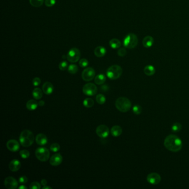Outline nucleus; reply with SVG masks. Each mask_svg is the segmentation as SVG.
Masks as SVG:
<instances>
[{"instance_id": "1", "label": "nucleus", "mask_w": 189, "mask_h": 189, "mask_svg": "<svg viewBox=\"0 0 189 189\" xmlns=\"http://www.w3.org/2000/svg\"><path fill=\"white\" fill-rule=\"evenodd\" d=\"M164 146L167 150L172 152H178L181 149L183 143L181 140L175 135H169L164 140Z\"/></svg>"}, {"instance_id": "2", "label": "nucleus", "mask_w": 189, "mask_h": 189, "mask_svg": "<svg viewBox=\"0 0 189 189\" xmlns=\"http://www.w3.org/2000/svg\"><path fill=\"white\" fill-rule=\"evenodd\" d=\"M19 140L23 147H29L34 144V136L31 131L24 130L20 134Z\"/></svg>"}, {"instance_id": "3", "label": "nucleus", "mask_w": 189, "mask_h": 189, "mask_svg": "<svg viewBox=\"0 0 189 189\" xmlns=\"http://www.w3.org/2000/svg\"><path fill=\"white\" fill-rule=\"evenodd\" d=\"M116 106L117 109L123 113L129 111L132 106V103L128 98L119 97L116 102Z\"/></svg>"}, {"instance_id": "4", "label": "nucleus", "mask_w": 189, "mask_h": 189, "mask_svg": "<svg viewBox=\"0 0 189 189\" xmlns=\"http://www.w3.org/2000/svg\"><path fill=\"white\" fill-rule=\"evenodd\" d=\"M122 73V67L118 65H113L108 68L106 76L110 79L116 80L121 76Z\"/></svg>"}, {"instance_id": "5", "label": "nucleus", "mask_w": 189, "mask_h": 189, "mask_svg": "<svg viewBox=\"0 0 189 189\" xmlns=\"http://www.w3.org/2000/svg\"><path fill=\"white\" fill-rule=\"evenodd\" d=\"M138 43V39L137 36L133 34H128L125 37L123 41L124 47L128 49L134 48Z\"/></svg>"}, {"instance_id": "6", "label": "nucleus", "mask_w": 189, "mask_h": 189, "mask_svg": "<svg viewBox=\"0 0 189 189\" xmlns=\"http://www.w3.org/2000/svg\"><path fill=\"white\" fill-rule=\"evenodd\" d=\"M35 155L37 159L39 160V161L45 162L48 160L50 156V153L49 150L47 148L41 147L36 149L35 151Z\"/></svg>"}, {"instance_id": "7", "label": "nucleus", "mask_w": 189, "mask_h": 189, "mask_svg": "<svg viewBox=\"0 0 189 189\" xmlns=\"http://www.w3.org/2000/svg\"><path fill=\"white\" fill-rule=\"evenodd\" d=\"M80 57V50L77 48H72L68 52L67 60L71 63H76L79 61Z\"/></svg>"}, {"instance_id": "8", "label": "nucleus", "mask_w": 189, "mask_h": 189, "mask_svg": "<svg viewBox=\"0 0 189 189\" xmlns=\"http://www.w3.org/2000/svg\"><path fill=\"white\" fill-rule=\"evenodd\" d=\"M98 88L94 84L89 83L83 86V92L84 94L88 96H93L97 94Z\"/></svg>"}, {"instance_id": "9", "label": "nucleus", "mask_w": 189, "mask_h": 189, "mask_svg": "<svg viewBox=\"0 0 189 189\" xmlns=\"http://www.w3.org/2000/svg\"><path fill=\"white\" fill-rule=\"evenodd\" d=\"M95 72L94 69L91 67L85 68L82 73V78L84 81L89 82L91 81L94 78Z\"/></svg>"}, {"instance_id": "10", "label": "nucleus", "mask_w": 189, "mask_h": 189, "mask_svg": "<svg viewBox=\"0 0 189 189\" xmlns=\"http://www.w3.org/2000/svg\"><path fill=\"white\" fill-rule=\"evenodd\" d=\"M96 133L101 138H106L109 134V129L106 125H100L96 129Z\"/></svg>"}, {"instance_id": "11", "label": "nucleus", "mask_w": 189, "mask_h": 189, "mask_svg": "<svg viewBox=\"0 0 189 189\" xmlns=\"http://www.w3.org/2000/svg\"><path fill=\"white\" fill-rule=\"evenodd\" d=\"M5 186L7 189H16L18 188V183L15 178L12 176H8L5 179Z\"/></svg>"}, {"instance_id": "12", "label": "nucleus", "mask_w": 189, "mask_h": 189, "mask_svg": "<svg viewBox=\"0 0 189 189\" xmlns=\"http://www.w3.org/2000/svg\"><path fill=\"white\" fill-rule=\"evenodd\" d=\"M147 181L152 185H157L161 181L160 175L156 172H152L147 176Z\"/></svg>"}, {"instance_id": "13", "label": "nucleus", "mask_w": 189, "mask_h": 189, "mask_svg": "<svg viewBox=\"0 0 189 189\" xmlns=\"http://www.w3.org/2000/svg\"><path fill=\"white\" fill-rule=\"evenodd\" d=\"M7 148L12 152H16L20 149V144L16 140L11 139L9 140L6 144Z\"/></svg>"}, {"instance_id": "14", "label": "nucleus", "mask_w": 189, "mask_h": 189, "mask_svg": "<svg viewBox=\"0 0 189 189\" xmlns=\"http://www.w3.org/2000/svg\"><path fill=\"white\" fill-rule=\"evenodd\" d=\"M63 161V157L60 153H57L52 156L50 160V165L54 167L60 165Z\"/></svg>"}, {"instance_id": "15", "label": "nucleus", "mask_w": 189, "mask_h": 189, "mask_svg": "<svg viewBox=\"0 0 189 189\" xmlns=\"http://www.w3.org/2000/svg\"><path fill=\"white\" fill-rule=\"evenodd\" d=\"M21 167V164L20 161L17 159H14L12 160L9 164V169L13 172H16L18 170H20Z\"/></svg>"}, {"instance_id": "16", "label": "nucleus", "mask_w": 189, "mask_h": 189, "mask_svg": "<svg viewBox=\"0 0 189 189\" xmlns=\"http://www.w3.org/2000/svg\"><path fill=\"white\" fill-rule=\"evenodd\" d=\"M36 141L37 144L43 146L47 143L48 139L45 134H39L36 137Z\"/></svg>"}, {"instance_id": "17", "label": "nucleus", "mask_w": 189, "mask_h": 189, "mask_svg": "<svg viewBox=\"0 0 189 189\" xmlns=\"http://www.w3.org/2000/svg\"><path fill=\"white\" fill-rule=\"evenodd\" d=\"M53 85L49 82H45L42 86V90L46 94L50 95L52 94L53 91Z\"/></svg>"}, {"instance_id": "18", "label": "nucleus", "mask_w": 189, "mask_h": 189, "mask_svg": "<svg viewBox=\"0 0 189 189\" xmlns=\"http://www.w3.org/2000/svg\"><path fill=\"white\" fill-rule=\"evenodd\" d=\"M154 44V38L150 36H146L143 40V45L146 48H150Z\"/></svg>"}, {"instance_id": "19", "label": "nucleus", "mask_w": 189, "mask_h": 189, "mask_svg": "<svg viewBox=\"0 0 189 189\" xmlns=\"http://www.w3.org/2000/svg\"><path fill=\"white\" fill-rule=\"evenodd\" d=\"M38 106V103L36 100L34 99L28 100L26 103L27 109L31 111L36 110Z\"/></svg>"}, {"instance_id": "20", "label": "nucleus", "mask_w": 189, "mask_h": 189, "mask_svg": "<svg viewBox=\"0 0 189 189\" xmlns=\"http://www.w3.org/2000/svg\"><path fill=\"white\" fill-rule=\"evenodd\" d=\"M94 52V55L95 56H97V57L100 58V57H102L106 55V50L104 47H103L102 46H98L95 48Z\"/></svg>"}, {"instance_id": "21", "label": "nucleus", "mask_w": 189, "mask_h": 189, "mask_svg": "<svg viewBox=\"0 0 189 189\" xmlns=\"http://www.w3.org/2000/svg\"><path fill=\"white\" fill-rule=\"evenodd\" d=\"M122 133V129L119 125H114L111 129V134L114 137L119 136Z\"/></svg>"}, {"instance_id": "22", "label": "nucleus", "mask_w": 189, "mask_h": 189, "mask_svg": "<svg viewBox=\"0 0 189 189\" xmlns=\"http://www.w3.org/2000/svg\"><path fill=\"white\" fill-rule=\"evenodd\" d=\"M144 72L148 76H151L155 73V69L151 65H148L145 66L144 69Z\"/></svg>"}, {"instance_id": "23", "label": "nucleus", "mask_w": 189, "mask_h": 189, "mask_svg": "<svg viewBox=\"0 0 189 189\" xmlns=\"http://www.w3.org/2000/svg\"><path fill=\"white\" fill-rule=\"evenodd\" d=\"M43 91L39 88H35L32 92V95L36 100L41 99L43 97Z\"/></svg>"}, {"instance_id": "24", "label": "nucleus", "mask_w": 189, "mask_h": 189, "mask_svg": "<svg viewBox=\"0 0 189 189\" xmlns=\"http://www.w3.org/2000/svg\"><path fill=\"white\" fill-rule=\"evenodd\" d=\"M106 80V76L102 74H99L97 75L94 79L95 83L98 85H102L104 83Z\"/></svg>"}, {"instance_id": "25", "label": "nucleus", "mask_w": 189, "mask_h": 189, "mask_svg": "<svg viewBox=\"0 0 189 189\" xmlns=\"http://www.w3.org/2000/svg\"><path fill=\"white\" fill-rule=\"evenodd\" d=\"M109 45L113 49H118L121 46V42L119 39L113 38L109 41Z\"/></svg>"}, {"instance_id": "26", "label": "nucleus", "mask_w": 189, "mask_h": 189, "mask_svg": "<svg viewBox=\"0 0 189 189\" xmlns=\"http://www.w3.org/2000/svg\"><path fill=\"white\" fill-rule=\"evenodd\" d=\"M94 102L92 98H87L83 100V106L86 108H91L94 106Z\"/></svg>"}, {"instance_id": "27", "label": "nucleus", "mask_w": 189, "mask_h": 189, "mask_svg": "<svg viewBox=\"0 0 189 189\" xmlns=\"http://www.w3.org/2000/svg\"><path fill=\"white\" fill-rule=\"evenodd\" d=\"M45 0H29V3L31 6L35 7H39L44 3Z\"/></svg>"}, {"instance_id": "28", "label": "nucleus", "mask_w": 189, "mask_h": 189, "mask_svg": "<svg viewBox=\"0 0 189 189\" xmlns=\"http://www.w3.org/2000/svg\"><path fill=\"white\" fill-rule=\"evenodd\" d=\"M97 102L100 105H102L106 103V98L105 96L102 94H99L96 97Z\"/></svg>"}, {"instance_id": "29", "label": "nucleus", "mask_w": 189, "mask_h": 189, "mask_svg": "<svg viewBox=\"0 0 189 189\" xmlns=\"http://www.w3.org/2000/svg\"><path fill=\"white\" fill-rule=\"evenodd\" d=\"M78 71V67L76 64H71L68 67V71L71 74H76Z\"/></svg>"}, {"instance_id": "30", "label": "nucleus", "mask_w": 189, "mask_h": 189, "mask_svg": "<svg viewBox=\"0 0 189 189\" xmlns=\"http://www.w3.org/2000/svg\"><path fill=\"white\" fill-rule=\"evenodd\" d=\"M181 128L182 125L181 124L179 123H175L172 125V129L174 132H178L181 130Z\"/></svg>"}, {"instance_id": "31", "label": "nucleus", "mask_w": 189, "mask_h": 189, "mask_svg": "<svg viewBox=\"0 0 189 189\" xmlns=\"http://www.w3.org/2000/svg\"><path fill=\"white\" fill-rule=\"evenodd\" d=\"M20 155L22 158L24 159H28V158L29 157L30 153L28 150H22L20 151Z\"/></svg>"}, {"instance_id": "32", "label": "nucleus", "mask_w": 189, "mask_h": 189, "mask_svg": "<svg viewBox=\"0 0 189 189\" xmlns=\"http://www.w3.org/2000/svg\"><path fill=\"white\" fill-rule=\"evenodd\" d=\"M142 107L139 105H135L133 108V111L134 114L136 115H139L142 112Z\"/></svg>"}, {"instance_id": "33", "label": "nucleus", "mask_w": 189, "mask_h": 189, "mask_svg": "<svg viewBox=\"0 0 189 189\" xmlns=\"http://www.w3.org/2000/svg\"><path fill=\"white\" fill-rule=\"evenodd\" d=\"M60 145L58 143H53L50 145V150L52 152H57L60 150Z\"/></svg>"}, {"instance_id": "34", "label": "nucleus", "mask_w": 189, "mask_h": 189, "mask_svg": "<svg viewBox=\"0 0 189 189\" xmlns=\"http://www.w3.org/2000/svg\"><path fill=\"white\" fill-rule=\"evenodd\" d=\"M89 62L88 61V60L85 58H82L81 59L79 62V64L80 67L82 68H85L88 66Z\"/></svg>"}, {"instance_id": "35", "label": "nucleus", "mask_w": 189, "mask_h": 189, "mask_svg": "<svg viewBox=\"0 0 189 189\" xmlns=\"http://www.w3.org/2000/svg\"><path fill=\"white\" fill-rule=\"evenodd\" d=\"M59 68L61 71H65L68 68V63L66 61H62L59 64Z\"/></svg>"}, {"instance_id": "36", "label": "nucleus", "mask_w": 189, "mask_h": 189, "mask_svg": "<svg viewBox=\"0 0 189 189\" xmlns=\"http://www.w3.org/2000/svg\"><path fill=\"white\" fill-rule=\"evenodd\" d=\"M41 185L38 182L34 181L30 184L29 189H41Z\"/></svg>"}, {"instance_id": "37", "label": "nucleus", "mask_w": 189, "mask_h": 189, "mask_svg": "<svg viewBox=\"0 0 189 189\" xmlns=\"http://www.w3.org/2000/svg\"><path fill=\"white\" fill-rule=\"evenodd\" d=\"M45 5L47 7H52L56 4V0H45Z\"/></svg>"}, {"instance_id": "38", "label": "nucleus", "mask_w": 189, "mask_h": 189, "mask_svg": "<svg viewBox=\"0 0 189 189\" xmlns=\"http://www.w3.org/2000/svg\"><path fill=\"white\" fill-rule=\"evenodd\" d=\"M118 56H120V57H124V56H125L127 55V50L124 48H119L118 50Z\"/></svg>"}, {"instance_id": "39", "label": "nucleus", "mask_w": 189, "mask_h": 189, "mask_svg": "<svg viewBox=\"0 0 189 189\" xmlns=\"http://www.w3.org/2000/svg\"><path fill=\"white\" fill-rule=\"evenodd\" d=\"M18 181H19L20 183H21V184H24L28 181V178L26 176L23 175L19 178Z\"/></svg>"}, {"instance_id": "40", "label": "nucleus", "mask_w": 189, "mask_h": 189, "mask_svg": "<svg viewBox=\"0 0 189 189\" xmlns=\"http://www.w3.org/2000/svg\"><path fill=\"white\" fill-rule=\"evenodd\" d=\"M41 80L38 77H35L32 80V84L34 87H38L41 84Z\"/></svg>"}, {"instance_id": "41", "label": "nucleus", "mask_w": 189, "mask_h": 189, "mask_svg": "<svg viewBox=\"0 0 189 189\" xmlns=\"http://www.w3.org/2000/svg\"><path fill=\"white\" fill-rule=\"evenodd\" d=\"M41 185H42L43 186H46L47 185V180L46 179H42L41 180Z\"/></svg>"}, {"instance_id": "42", "label": "nucleus", "mask_w": 189, "mask_h": 189, "mask_svg": "<svg viewBox=\"0 0 189 189\" xmlns=\"http://www.w3.org/2000/svg\"><path fill=\"white\" fill-rule=\"evenodd\" d=\"M45 102L43 100H39L38 102V106H45Z\"/></svg>"}, {"instance_id": "43", "label": "nucleus", "mask_w": 189, "mask_h": 189, "mask_svg": "<svg viewBox=\"0 0 189 189\" xmlns=\"http://www.w3.org/2000/svg\"><path fill=\"white\" fill-rule=\"evenodd\" d=\"M18 189H27V187L26 186H24V185H21L20 186L18 187Z\"/></svg>"}, {"instance_id": "44", "label": "nucleus", "mask_w": 189, "mask_h": 189, "mask_svg": "<svg viewBox=\"0 0 189 189\" xmlns=\"http://www.w3.org/2000/svg\"><path fill=\"white\" fill-rule=\"evenodd\" d=\"M106 85H103V87H102L101 89H102V90H104V91L107 90H108V87H107V88H106Z\"/></svg>"}, {"instance_id": "45", "label": "nucleus", "mask_w": 189, "mask_h": 189, "mask_svg": "<svg viewBox=\"0 0 189 189\" xmlns=\"http://www.w3.org/2000/svg\"><path fill=\"white\" fill-rule=\"evenodd\" d=\"M43 189H52V188L51 187H50V186H43V188H42Z\"/></svg>"}]
</instances>
